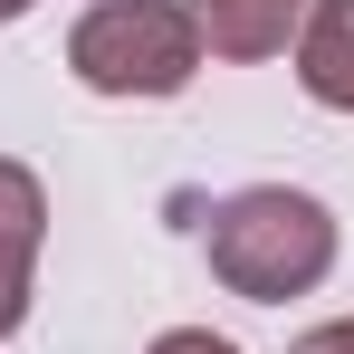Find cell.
Segmentation results:
<instances>
[{
  "instance_id": "6da1fadb",
  "label": "cell",
  "mask_w": 354,
  "mask_h": 354,
  "mask_svg": "<svg viewBox=\"0 0 354 354\" xmlns=\"http://www.w3.org/2000/svg\"><path fill=\"white\" fill-rule=\"evenodd\" d=\"M201 249H211V278L249 306H288V297L326 288L335 268V211L297 182H249L230 201H211L201 221Z\"/></svg>"
},
{
  "instance_id": "5b68a950",
  "label": "cell",
  "mask_w": 354,
  "mask_h": 354,
  "mask_svg": "<svg viewBox=\"0 0 354 354\" xmlns=\"http://www.w3.org/2000/svg\"><path fill=\"white\" fill-rule=\"evenodd\" d=\"M182 10H192L201 48H211V58H230V67L278 58V48L297 39V19H306V0H182Z\"/></svg>"
},
{
  "instance_id": "ba28073f",
  "label": "cell",
  "mask_w": 354,
  "mask_h": 354,
  "mask_svg": "<svg viewBox=\"0 0 354 354\" xmlns=\"http://www.w3.org/2000/svg\"><path fill=\"white\" fill-rule=\"evenodd\" d=\"M29 10H39V0H0V29H10V19H29Z\"/></svg>"
},
{
  "instance_id": "3957f363",
  "label": "cell",
  "mask_w": 354,
  "mask_h": 354,
  "mask_svg": "<svg viewBox=\"0 0 354 354\" xmlns=\"http://www.w3.org/2000/svg\"><path fill=\"white\" fill-rule=\"evenodd\" d=\"M39 249H48V192H39L29 163L0 153V335H19V316H29Z\"/></svg>"
},
{
  "instance_id": "52a82bcc",
  "label": "cell",
  "mask_w": 354,
  "mask_h": 354,
  "mask_svg": "<svg viewBox=\"0 0 354 354\" xmlns=\"http://www.w3.org/2000/svg\"><path fill=\"white\" fill-rule=\"evenodd\" d=\"M288 354H354V316H326V326H306Z\"/></svg>"
},
{
  "instance_id": "8992f818",
  "label": "cell",
  "mask_w": 354,
  "mask_h": 354,
  "mask_svg": "<svg viewBox=\"0 0 354 354\" xmlns=\"http://www.w3.org/2000/svg\"><path fill=\"white\" fill-rule=\"evenodd\" d=\"M144 354H239L230 335H211V326H173V335H153Z\"/></svg>"
},
{
  "instance_id": "7a4b0ae2",
  "label": "cell",
  "mask_w": 354,
  "mask_h": 354,
  "mask_svg": "<svg viewBox=\"0 0 354 354\" xmlns=\"http://www.w3.org/2000/svg\"><path fill=\"white\" fill-rule=\"evenodd\" d=\"M67 67L86 96H182L201 77V29L182 0H96L67 29Z\"/></svg>"
},
{
  "instance_id": "277c9868",
  "label": "cell",
  "mask_w": 354,
  "mask_h": 354,
  "mask_svg": "<svg viewBox=\"0 0 354 354\" xmlns=\"http://www.w3.org/2000/svg\"><path fill=\"white\" fill-rule=\"evenodd\" d=\"M288 48H297V86L326 115H354V0H306Z\"/></svg>"
}]
</instances>
